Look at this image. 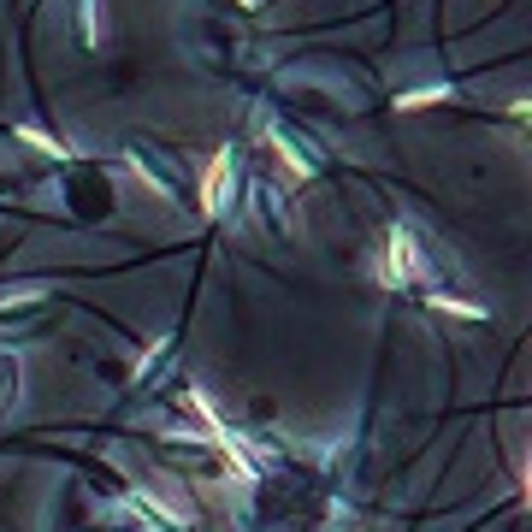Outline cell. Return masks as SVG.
<instances>
[{
    "label": "cell",
    "mask_w": 532,
    "mask_h": 532,
    "mask_svg": "<svg viewBox=\"0 0 532 532\" xmlns=\"http://www.w3.org/2000/svg\"><path fill=\"white\" fill-rule=\"evenodd\" d=\"M420 249H414V237L402 231V225H391L385 231V243H379V261H373V278L385 284V290H408L414 278H420Z\"/></svg>",
    "instance_id": "cell-1"
},
{
    "label": "cell",
    "mask_w": 532,
    "mask_h": 532,
    "mask_svg": "<svg viewBox=\"0 0 532 532\" xmlns=\"http://www.w3.org/2000/svg\"><path fill=\"white\" fill-rule=\"evenodd\" d=\"M231 184H237V154H231V148H219V154L207 160V178H201V213H225Z\"/></svg>",
    "instance_id": "cell-2"
},
{
    "label": "cell",
    "mask_w": 532,
    "mask_h": 532,
    "mask_svg": "<svg viewBox=\"0 0 532 532\" xmlns=\"http://www.w3.org/2000/svg\"><path fill=\"white\" fill-rule=\"evenodd\" d=\"M272 148H278V154H284V166H290V172H296V178H314V172H320V154H314V142H302V136H290L284 131V125H272Z\"/></svg>",
    "instance_id": "cell-3"
},
{
    "label": "cell",
    "mask_w": 532,
    "mask_h": 532,
    "mask_svg": "<svg viewBox=\"0 0 532 532\" xmlns=\"http://www.w3.org/2000/svg\"><path fill=\"white\" fill-rule=\"evenodd\" d=\"M131 166H136V172H142V178H148V184H154V190H160V196H166V201L178 196V172H172L166 160H154V154H148L142 142H136V148H131Z\"/></svg>",
    "instance_id": "cell-4"
},
{
    "label": "cell",
    "mask_w": 532,
    "mask_h": 532,
    "mask_svg": "<svg viewBox=\"0 0 532 532\" xmlns=\"http://www.w3.org/2000/svg\"><path fill=\"white\" fill-rule=\"evenodd\" d=\"M12 136H18V142H30V148H42V154H54V160H66V154H71L66 142H60V136H48L42 125H18Z\"/></svg>",
    "instance_id": "cell-5"
},
{
    "label": "cell",
    "mask_w": 532,
    "mask_h": 532,
    "mask_svg": "<svg viewBox=\"0 0 532 532\" xmlns=\"http://www.w3.org/2000/svg\"><path fill=\"white\" fill-rule=\"evenodd\" d=\"M432 101H450V83H426V89H408V95H397L402 113H420V107H432Z\"/></svg>",
    "instance_id": "cell-6"
},
{
    "label": "cell",
    "mask_w": 532,
    "mask_h": 532,
    "mask_svg": "<svg viewBox=\"0 0 532 532\" xmlns=\"http://www.w3.org/2000/svg\"><path fill=\"white\" fill-rule=\"evenodd\" d=\"M426 302L444 308V314H456V320H485V302H462V296H444V290H432Z\"/></svg>",
    "instance_id": "cell-7"
},
{
    "label": "cell",
    "mask_w": 532,
    "mask_h": 532,
    "mask_svg": "<svg viewBox=\"0 0 532 532\" xmlns=\"http://www.w3.org/2000/svg\"><path fill=\"white\" fill-rule=\"evenodd\" d=\"M48 296V284H12V290H0V308H24V302H42Z\"/></svg>",
    "instance_id": "cell-8"
},
{
    "label": "cell",
    "mask_w": 532,
    "mask_h": 532,
    "mask_svg": "<svg viewBox=\"0 0 532 532\" xmlns=\"http://www.w3.org/2000/svg\"><path fill=\"white\" fill-rule=\"evenodd\" d=\"M237 6H261V0H237Z\"/></svg>",
    "instance_id": "cell-9"
}]
</instances>
